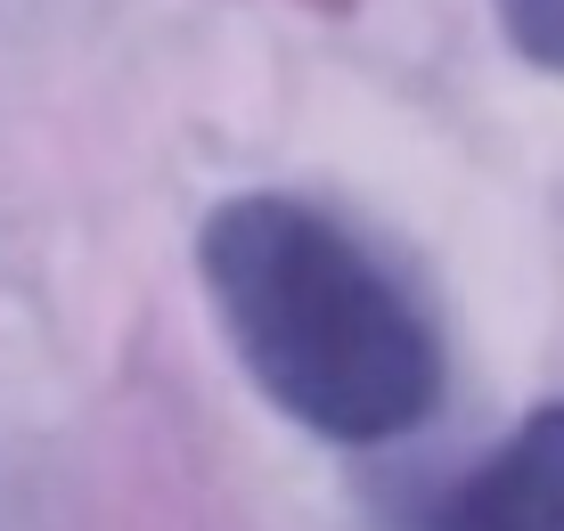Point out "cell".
I'll return each instance as SVG.
<instances>
[{"instance_id": "cell-1", "label": "cell", "mask_w": 564, "mask_h": 531, "mask_svg": "<svg viewBox=\"0 0 564 531\" xmlns=\"http://www.w3.org/2000/svg\"><path fill=\"white\" fill-rule=\"evenodd\" d=\"M197 279L238 368L319 442H401L442 409V336L336 213L254 188L205 213Z\"/></svg>"}, {"instance_id": "cell-2", "label": "cell", "mask_w": 564, "mask_h": 531, "mask_svg": "<svg viewBox=\"0 0 564 531\" xmlns=\"http://www.w3.org/2000/svg\"><path fill=\"white\" fill-rule=\"evenodd\" d=\"M417 531H564V401H540L499 449L425 490Z\"/></svg>"}, {"instance_id": "cell-3", "label": "cell", "mask_w": 564, "mask_h": 531, "mask_svg": "<svg viewBox=\"0 0 564 531\" xmlns=\"http://www.w3.org/2000/svg\"><path fill=\"white\" fill-rule=\"evenodd\" d=\"M491 9L516 57H532L540 74H564V0H491Z\"/></svg>"}]
</instances>
